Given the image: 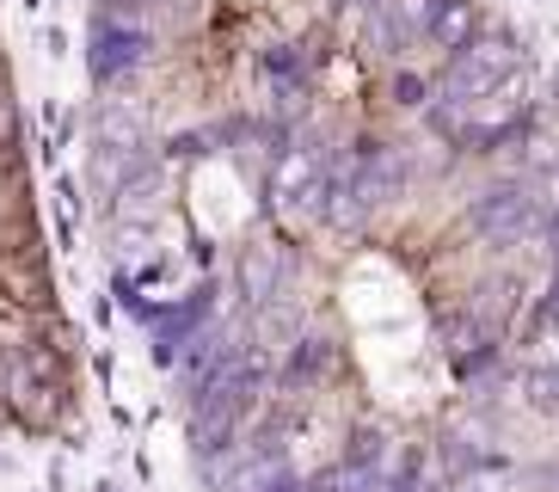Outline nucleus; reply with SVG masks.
Listing matches in <instances>:
<instances>
[{"label":"nucleus","instance_id":"1","mask_svg":"<svg viewBox=\"0 0 559 492\" xmlns=\"http://www.w3.org/2000/svg\"><path fill=\"white\" fill-rule=\"evenodd\" d=\"M228 173L160 308L210 492H559V142L486 0H99Z\"/></svg>","mask_w":559,"mask_h":492},{"label":"nucleus","instance_id":"2","mask_svg":"<svg viewBox=\"0 0 559 492\" xmlns=\"http://www.w3.org/2000/svg\"><path fill=\"white\" fill-rule=\"evenodd\" d=\"M74 412H81V332L56 290L13 62L0 44V425L25 437H62Z\"/></svg>","mask_w":559,"mask_h":492}]
</instances>
